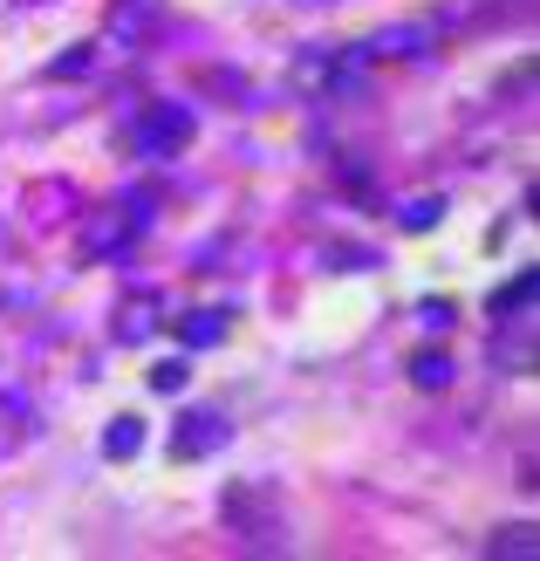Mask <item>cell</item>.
Wrapping results in <instances>:
<instances>
[{
  "instance_id": "6da1fadb",
  "label": "cell",
  "mask_w": 540,
  "mask_h": 561,
  "mask_svg": "<svg viewBox=\"0 0 540 561\" xmlns=\"http://www.w3.org/2000/svg\"><path fill=\"white\" fill-rule=\"evenodd\" d=\"M438 48V27L432 21H404V27H377L356 55L363 62H411V55H432Z\"/></svg>"
},
{
  "instance_id": "7a4b0ae2",
  "label": "cell",
  "mask_w": 540,
  "mask_h": 561,
  "mask_svg": "<svg viewBox=\"0 0 540 561\" xmlns=\"http://www.w3.org/2000/svg\"><path fill=\"white\" fill-rule=\"evenodd\" d=\"M185 137H192V117L179 103H151L145 117H137V145H145V151H179Z\"/></svg>"
},
{
  "instance_id": "3957f363",
  "label": "cell",
  "mask_w": 540,
  "mask_h": 561,
  "mask_svg": "<svg viewBox=\"0 0 540 561\" xmlns=\"http://www.w3.org/2000/svg\"><path fill=\"white\" fill-rule=\"evenodd\" d=\"M212 445H226V417H212V411H185L179 432H172V453H179V459H206Z\"/></svg>"
},
{
  "instance_id": "277c9868",
  "label": "cell",
  "mask_w": 540,
  "mask_h": 561,
  "mask_svg": "<svg viewBox=\"0 0 540 561\" xmlns=\"http://www.w3.org/2000/svg\"><path fill=\"white\" fill-rule=\"evenodd\" d=\"M486 554H493V561H514V554H540V527H533V520H520V527H499V535L486 541Z\"/></svg>"
},
{
  "instance_id": "5b68a950",
  "label": "cell",
  "mask_w": 540,
  "mask_h": 561,
  "mask_svg": "<svg viewBox=\"0 0 540 561\" xmlns=\"http://www.w3.org/2000/svg\"><path fill=\"white\" fill-rule=\"evenodd\" d=\"M179 335H185V350H206V343H219V335H226V316L198 308V316H185V322H179Z\"/></svg>"
},
{
  "instance_id": "8992f818",
  "label": "cell",
  "mask_w": 540,
  "mask_h": 561,
  "mask_svg": "<svg viewBox=\"0 0 540 561\" xmlns=\"http://www.w3.org/2000/svg\"><path fill=\"white\" fill-rule=\"evenodd\" d=\"M137 445H145V425H137V417H117V425H110V459H130Z\"/></svg>"
},
{
  "instance_id": "52a82bcc",
  "label": "cell",
  "mask_w": 540,
  "mask_h": 561,
  "mask_svg": "<svg viewBox=\"0 0 540 561\" xmlns=\"http://www.w3.org/2000/svg\"><path fill=\"white\" fill-rule=\"evenodd\" d=\"M411 377H417L424 390H432V383H451V363H445V356H417V363H411Z\"/></svg>"
},
{
  "instance_id": "ba28073f",
  "label": "cell",
  "mask_w": 540,
  "mask_h": 561,
  "mask_svg": "<svg viewBox=\"0 0 540 561\" xmlns=\"http://www.w3.org/2000/svg\"><path fill=\"white\" fill-rule=\"evenodd\" d=\"M82 69H90V48H69V55H55L48 76H82Z\"/></svg>"
},
{
  "instance_id": "9c48e42d",
  "label": "cell",
  "mask_w": 540,
  "mask_h": 561,
  "mask_svg": "<svg viewBox=\"0 0 540 561\" xmlns=\"http://www.w3.org/2000/svg\"><path fill=\"white\" fill-rule=\"evenodd\" d=\"M438 219V199H417V206H404V227H432Z\"/></svg>"
},
{
  "instance_id": "30bf717a",
  "label": "cell",
  "mask_w": 540,
  "mask_h": 561,
  "mask_svg": "<svg viewBox=\"0 0 540 561\" xmlns=\"http://www.w3.org/2000/svg\"><path fill=\"white\" fill-rule=\"evenodd\" d=\"M151 383H158V390H179V383H185V363H158Z\"/></svg>"
}]
</instances>
